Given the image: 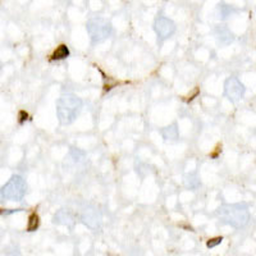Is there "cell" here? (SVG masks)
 Listing matches in <instances>:
<instances>
[{
  "label": "cell",
  "instance_id": "1",
  "mask_svg": "<svg viewBox=\"0 0 256 256\" xmlns=\"http://www.w3.org/2000/svg\"><path fill=\"white\" fill-rule=\"evenodd\" d=\"M82 109L81 99L73 95L62 96L56 104V113H58L59 122L62 124H70L76 120Z\"/></svg>",
  "mask_w": 256,
  "mask_h": 256
},
{
  "label": "cell",
  "instance_id": "2",
  "mask_svg": "<svg viewBox=\"0 0 256 256\" xmlns=\"http://www.w3.org/2000/svg\"><path fill=\"white\" fill-rule=\"evenodd\" d=\"M219 216L223 222L234 228L244 227L248 222V210L244 205H226L220 209Z\"/></svg>",
  "mask_w": 256,
  "mask_h": 256
},
{
  "label": "cell",
  "instance_id": "3",
  "mask_svg": "<svg viewBox=\"0 0 256 256\" xmlns=\"http://www.w3.org/2000/svg\"><path fill=\"white\" fill-rule=\"evenodd\" d=\"M26 194V182L20 176H13L2 188V196L6 200L20 201Z\"/></svg>",
  "mask_w": 256,
  "mask_h": 256
},
{
  "label": "cell",
  "instance_id": "4",
  "mask_svg": "<svg viewBox=\"0 0 256 256\" xmlns=\"http://www.w3.org/2000/svg\"><path fill=\"white\" fill-rule=\"evenodd\" d=\"M88 31L94 44H98L112 35V24L106 20L95 18L88 24Z\"/></svg>",
  "mask_w": 256,
  "mask_h": 256
},
{
  "label": "cell",
  "instance_id": "5",
  "mask_svg": "<svg viewBox=\"0 0 256 256\" xmlns=\"http://www.w3.org/2000/svg\"><path fill=\"white\" fill-rule=\"evenodd\" d=\"M224 90H226V95L230 98L233 102H238L244 98V86L241 84L238 78L236 77H230L226 81L224 84Z\"/></svg>",
  "mask_w": 256,
  "mask_h": 256
},
{
  "label": "cell",
  "instance_id": "6",
  "mask_svg": "<svg viewBox=\"0 0 256 256\" xmlns=\"http://www.w3.org/2000/svg\"><path fill=\"white\" fill-rule=\"evenodd\" d=\"M176 31V24L172 20L162 17L155 22V32L160 38H168Z\"/></svg>",
  "mask_w": 256,
  "mask_h": 256
},
{
  "label": "cell",
  "instance_id": "7",
  "mask_svg": "<svg viewBox=\"0 0 256 256\" xmlns=\"http://www.w3.org/2000/svg\"><path fill=\"white\" fill-rule=\"evenodd\" d=\"M68 56H70V50H68V48L66 46V45H60V46L54 52V54H52V60H62V59L67 58Z\"/></svg>",
  "mask_w": 256,
  "mask_h": 256
},
{
  "label": "cell",
  "instance_id": "8",
  "mask_svg": "<svg viewBox=\"0 0 256 256\" xmlns=\"http://www.w3.org/2000/svg\"><path fill=\"white\" fill-rule=\"evenodd\" d=\"M38 224H40V220H38V214H31L28 218V226H27V230L28 232H34V230H36L38 228Z\"/></svg>",
  "mask_w": 256,
  "mask_h": 256
},
{
  "label": "cell",
  "instance_id": "9",
  "mask_svg": "<svg viewBox=\"0 0 256 256\" xmlns=\"http://www.w3.org/2000/svg\"><path fill=\"white\" fill-rule=\"evenodd\" d=\"M177 134L178 131L177 128H176V126H169V127L164 128L163 136L166 137V140H174V138H177Z\"/></svg>",
  "mask_w": 256,
  "mask_h": 256
},
{
  "label": "cell",
  "instance_id": "10",
  "mask_svg": "<svg viewBox=\"0 0 256 256\" xmlns=\"http://www.w3.org/2000/svg\"><path fill=\"white\" fill-rule=\"evenodd\" d=\"M222 241H223V238L222 237H216V238H212L208 241L206 246L209 248H216V246H218V244H222Z\"/></svg>",
  "mask_w": 256,
  "mask_h": 256
},
{
  "label": "cell",
  "instance_id": "11",
  "mask_svg": "<svg viewBox=\"0 0 256 256\" xmlns=\"http://www.w3.org/2000/svg\"><path fill=\"white\" fill-rule=\"evenodd\" d=\"M20 116H22V118H20V123H22L24 120H27V114L24 113V112H22V113H20Z\"/></svg>",
  "mask_w": 256,
  "mask_h": 256
}]
</instances>
